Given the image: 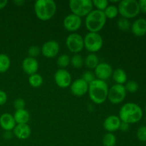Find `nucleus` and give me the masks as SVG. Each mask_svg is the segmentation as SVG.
Listing matches in <instances>:
<instances>
[{
	"mask_svg": "<svg viewBox=\"0 0 146 146\" xmlns=\"http://www.w3.org/2000/svg\"><path fill=\"white\" fill-rule=\"evenodd\" d=\"M143 112L138 104L133 102L126 103L121 106L118 115L122 122L128 124L135 123L142 119Z\"/></svg>",
	"mask_w": 146,
	"mask_h": 146,
	"instance_id": "f257e3e1",
	"label": "nucleus"
},
{
	"mask_svg": "<svg viewBox=\"0 0 146 146\" xmlns=\"http://www.w3.org/2000/svg\"><path fill=\"white\" fill-rule=\"evenodd\" d=\"M108 86L106 82L96 78L94 81L88 84V96L90 99L94 104H102L108 98Z\"/></svg>",
	"mask_w": 146,
	"mask_h": 146,
	"instance_id": "f03ea898",
	"label": "nucleus"
},
{
	"mask_svg": "<svg viewBox=\"0 0 146 146\" xmlns=\"http://www.w3.org/2000/svg\"><path fill=\"white\" fill-rule=\"evenodd\" d=\"M34 11L41 21H48L56 14V4L53 0H37L34 4Z\"/></svg>",
	"mask_w": 146,
	"mask_h": 146,
	"instance_id": "7ed1b4c3",
	"label": "nucleus"
},
{
	"mask_svg": "<svg viewBox=\"0 0 146 146\" xmlns=\"http://www.w3.org/2000/svg\"><path fill=\"white\" fill-rule=\"evenodd\" d=\"M106 20L104 11L97 9L92 10L86 17V27L89 32L98 33L104 27Z\"/></svg>",
	"mask_w": 146,
	"mask_h": 146,
	"instance_id": "20e7f679",
	"label": "nucleus"
},
{
	"mask_svg": "<svg viewBox=\"0 0 146 146\" xmlns=\"http://www.w3.org/2000/svg\"><path fill=\"white\" fill-rule=\"evenodd\" d=\"M118 9L121 17L128 19L134 18L140 13L139 4L136 0H122L119 1Z\"/></svg>",
	"mask_w": 146,
	"mask_h": 146,
	"instance_id": "39448f33",
	"label": "nucleus"
},
{
	"mask_svg": "<svg viewBox=\"0 0 146 146\" xmlns=\"http://www.w3.org/2000/svg\"><path fill=\"white\" fill-rule=\"evenodd\" d=\"M93 3L91 0H71L69 8L72 14L79 17H86L93 10Z\"/></svg>",
	"mask_w": 146,
	"mask_h": 146,
	"instance_id": "423d86ee",
	"label": "nucleus"
},
{
	"mask_svg": "<svg viewBox=\"0 0 146 146\" xmlns=\"http://www.w3.org/2000/svg\"><path fill=\"white\" fill-rule=\"evenodd\" d=\"M84 47L91 54L98 52L103 47L104 40L98 33L88 32L84 38Z\"/></svg>",
	"mask_w": 146,
	"mask_h": 146,
	"instance_id": "0eeeda50",
	"label": "nucleus"
},
{
	"mask_svg": "<svg viewBox=\"0 0 146 146\" xmlns=\"http://www.w3.org/2000/svg\"><path fill=\"white\" fill-rule=\"evenodd\" d=\"M127 91L124 85L114 84L108 89V99L110 102L114 105H117L125 100Z\"/></svg>",
	"mask_w": 146,
	"mask_h": 146,
	"instance_id": "6e6552de",
	"label": "nucleus"
},
{
	"mask_svg": "<svg viewBox=\"0 0 146 146\" xmlns=\"http://www.w3.org/2000/svg\"><path fill=\"white\" fill-rule=\"evenodd\" d=\"M66 45L71 52L78 54L84 48V38L77 33H72L67 36Z\"/></svg>",
	"mask_w": 146,
	"mask_h": 146,
	"instance_id": "1a4fd4ad",
	"label": "nucleus"
},
{
	"mask_svg": "<svg viewBox=\"0 0 146 146\" xmlns=\"http://www.w3.org/2000/svg\"><path fill=\"white\" fill-rule=\"evenodd\" d=\"M54 81L59 88H66L71 86L72 78L71 74L67 70L60 68L54 74Z\"/></svg>",
	"mask_w": 146,
	"mask_h": 146,
	"instance_id": "9d476101",
	"label": "nucleus"
},
{
	"mask_svg": "<svg viewBox=\"0 0 146 146\" xmlns=\"http://www.w3.org/2000/svg\"><path fill=\"white\" fill-rule=\"evenodd\" d=\"M81 24H82V19L81 17L72 13L67 15L63 21L64 29L68 31L73 33L78 31L81 28Z\"/></svg>",
	"mask_w": 146,
	"mask_h": 146,
	"instance_id": "9b49d317",
	"label": "nucleus"
},
{
	"mask_svg": "<svg viewBox=\"0 0 146 146\" xmlns=\"http://www.w3.org/2000/svg\"><path fill=\"white\" fill-rule=\"evenodd\" d=\"M60 50V46L57 41L50 40L43 44L41 48V53L47 58H54L57 56Z\"/></svg>",
	"mask_w": 146,
	"mask_h": 146,
	"instance_id": "f8f14e48",
	"label": "nucleus"
},
{
	"mask_svg": "<svg viewBox=\"0 0 146 146\" xmlns=\"http://www.w3.org/2000/svg\"><path fill=\"white\" fill-rule=\"evenodd\" d=\"M94 70H95L94 74L97 79L104 81L112 76L113 71L111 66L105 62L99 63Z\"/></svg>",
	"mask_w": 146,
	"mask_h": 146,
	"instance_id": "ddd939ff",
	"label": "nucleus"
},
{
	"mask_svg": "<svg viewBox=\"0 0 146 146\" xmlns=\"http://www.w3.org/2000/svg\"><path fill=\"white\" fill-rule=\"evenodd\" d=\"M70 89L73 95L81 97L88 93V84L81 78H78L71 83Z\"/></svg>",
	"mask_w": 146,
	"mask_h": 146,
	"instance_id": "4468645a",
	"label": "nucleus"
},
{
	"mask_svg": "<svg viewBox=\"0 0 146 146\" xmlns=\"http://www.w3.org/2000/svg\"><path fill=\"white\" fill-rule=\"evenodd\" d=\"M21 67L26 74L31 76L34 74H36L38 71V62L36 58L27 57L23 60Z\"/></svg>",
	"mask_w": 146,
	"mask_h": 146,
	"instance_id": "2eb2a0df",
	"label": "nucleus"
},
{
	"mask_svg": "<svg viewBox=\"0 0 146 146\" xmlns=\"http://www.w3.org/2000/svg\"><path fill=\"white\" fill-rule=\"evenodd\" d=\"M121 121L118 115H111L104 121V128L108 133H113L119 130Z\"/></svg>",
	"mask_w": 146,
	"mask_h": 146,
	"instance_id": "dca6fc26",
	"label": "nucleus"
},
{
	"mask_svg": "<svg viewBox=\"0 0 146 146\" xmlns=\"http://www.w3.org/2000/svg\"><path fill=\"white\" fill-rule=\"evenodd\" d=\"M31 129L28 124H17L13 130V134L19 140H26L31 135Z\"/></svg>",
	"mask_w": 146,
	"mask_h": 146,
	"instance_id": "f3484780",
	"label": "nucleus"
},
{
	"mask_svg": "<svg viewBox=\"0 0 146 146\" xmlns=\"http://www.w3.org/2000/svg\"><path fill=\"white\" fill-rule=\"evenodd\" d=\"M14 116L9 113L1 114L0 116V126L4 131H11L16 126Z\"/></svg>",
	"mask_w": 146,
	"mask_h": 146,
	"instance_id": "a211bd4d",
	"label": "nucleus"
},
{
	"mask_svg": "<svg viewBox=\"0 0 146 146\" xmlns=\"http://www.w3.org/2000/svg\"><path fill=\"white\" fill-rule=\"evenodd\" d=\"M132 33L136 36H143L146 34V19L139 18L131 25Z\"/></svg>",
	"mask_w": 146,
	"mask_h": 146,
	"instance_id": "6ab92c4d",
	"label": "nucleus"
},
{
	"mask_svg": "<svg viewBox=\"0 0 146 146\" xmlns=\"http://www.w3.org/2000/svg\"><path fill=\"white\" fill-rule=\"evenodd\" d=\"M17 124H27L30 120V114L27 110H16L13 115Z\"/></svg>",
	"mask_w": 146,
	"mask_h": 146,
	"instance_id": "aec40b11",
	"label": "nucleus"
},
{
	"mask_svg": "<svg viewBox=\"0 0 146 146\" xmlns=\"http://www.w3.org/2000/svg\"><path fill=\"white\" fill-rule=\"evenodd\" d=\"M112 77L115 84L121 85H123L125 83H126L128 78L126 72L121 68H116L113 71Z\"/></svg>",
	"mask_w": 146,
	"mask_h": 146,
	"instance_id": "412c9836",
	"label": "nucleus"
},
{
	"mask_svg": "<svg viewBox=\"0 0 146 146\" xmlns=\"http://www.w3.org/2000/svg\"><path fill=\"white\" fill-rule=\"evenodd\" d=\"M99 64V59L96 54H89L84 59V64L90 69H95Z\"/></svg>",
	"mask_w": 146,
	"mask_h": 146,
	"instance_id": "4be33fe9",
	"label": "nucleus"
},
{
	"mask_svg": "<svg viewBox=\"0 0 146 146\" xmlns=\"http://www.w3.org/2000/svg\"><path fill=\"white\" fill-rule=\"evenodd\" d=\"M11 66V60L5 54H0V73H5Z\"/></svg>",
	"mask_w": 146,
	"mask_h": 146,
	"instance_id": "5701e85b",
	"label": "nucleus"
},
{
	"mask_svg": "<svg viewBox=\"0 0 146 146\" xmlns=\"http://www.w3.org/2000/svg\"><path fill=\"white\" fill-rule=\"evenodd\" d=\"M29 84L33 88H38L41 86L44 83V79L43 77L38 73L34 74L29 76Z\"/></svg>",
	"mask_w": 146,
	"mask_h": 146,
	"instance_id": "b1692460",
	"label": "nucleus"
},
{
	"mask_svg": "<svg viewBox=\"0 0 146 146\" xmlns=\"http://www.w3.org/2000/svg\"><path fill=\"white\" fill-rule=\"evenodd\" d=\"M104 12L106 19H115L118 16V14H119L118 7L114 5V4H109L107 7V8L104 10Z\"/></svg>",
	"mask_w": 146,
	"mask_h": 146,
	"instance_id": "393cba45",
	"label": "nucleus"
},
{
	"mask_svg": "<svg viewBox=\"0 0 146 146\" xmlns=\"http://www.w3.org/2000/svg\"><path fill=\"white\" fill-rule=\"evenodd\" d=\"M104 146H115L116 144V137L113 133H107L103 137Z\"/></svg>",
	"mask_w": 146,
	"mask_h": 146,
	"instance_id": "a878e982",
	"label": "nucleus"
},
{
	"mask_svg": "<svg viewBox=\"0 0 146 146\" xmlns=\"http://www.w3.org/2000/svg\"><path fill=\"white\" fill-rule=\"evenodd\" d=\"M70 64L75 68H80L84 66V60L82 56L79 54H76L71 58Z\"/></svg>",
	"mask_w": 146,
	"mask_h": 146,
	"instance_id": "bb28decb",
	"label": "nucleus"
},
{
	"mask_svg": "<svg viewBox=\"0 0 146 146\" xmlns=\"http://www.w3.org/2000/svg\"><path fill=\"white\" fill-rule=\"evenodd\" d=\"M71 58L67 54H61L58 57L57 59V64L61 68H64L68 66L70 64Z\"/></svg>",
	"mask_w": 146,
	"mask_h": 146,
	"instance_id": "cd10ccee",
	"label": "nucleus"
},
{
	"mask_svg": "<svg viewBox=\"0 0 146 146\" xmlns=\"http://www.w3.org/2000/svg\"><path fill=\"white\" fill-rule=\"evenodd\" d=\"M117 26L121 31H128L131 27V22L128 19L120 17L117 21Z\"/></svg>",
	"mask_w": 146,
	"mask_h": 146,
	"instance_id": "c85d7f7f",
	"label": "nucleus"
},
{
	"mask_svg": "<svg viewBox=\"0 0 146 146\" xmlns=\"http://www.w3.org/2000/svg\"><path fill=\"white\" fill-rule=\"evenodd\" d=\"M93 6L96 8L97 10L104 11L109 5V1L108 0H94L92 1Z\"/></svg>",
	"mask_w": 146,
	"mask_h": 146,
	"instance_id": "c756f323",
	"label": "nucleus"
},
{
	"mask_svg": "<svg viewBox=\"0 0 146 146\" xmlns=\"http://www.w3.org/2000/svg\"><path fill=\"white\" fill-rule=\"evenodd\" d=\"M124 86H125L127 92H129L131 94L135 93L138 90V88H139V86H138V83L135 81H132V80L131 81H128Z\"/></svg>",
	"mask_w": 146,
	"mask_h": 146,
	"instance_id": "7c9ffc66",
	"label": "nucleus"
},
{
	"mask_svg": "<svg viewBox=\"0 0 146 146\" xmlns=\"http://www.w3.org/2000/svg\"><path fill=\"white\" fill-rule=\"evenodd\" d=\"M81 78L85 81L87 84H89L96 79V76L94 72L91 71H86L83 74Z\"/></svg>",
	"mask_w": 146,
	"mask_h": 146,
	"instance_id": "2f4dec72",
	"label": "nucleus"
},
{
	"mask_svg": "<svg viewBox=\"0 0 146 146\" xmlns=\"http://www.w3.org/2000/svg\"><path fill=\"white\" fill-rule=\"evenodd\" d=\"M136 135L140 141L146 142V126L142 125V126L139 127L137 131Z\"/></svg>",
	"mask_w": 146,
	"mask_h": 146,
	"instance_id": "473e14b6",
	"label": "nucleus"
},
{
	"mask_svg": "<svg viewBox=\"0 0 146 146\" xmlns=\"http://www.w3.org/2000/svg\"><path fill=\"white\" fill-rule=\"evenodd\" d=\"M41 53V48L36 46H31L28 49V54L29 57L34 58L38 56Z\"/></svg>",
	"mask_w": 146,
	"mask_h": 146,
	"instance_id": "72a5a7b5",
	"label": "nucleus"
},
{
	"mask_svg": "<svg viewBox=\"0 0 146 146\" xmlns=\"http://www.w3.org/2000/svg\"><path fill=\"white\" fill-rule=\"evenodd\" d=\"M26 106V102L22 98H17L14 101V107L16 110L24 109Z\"/></svg>",
	"mask_w": 146,
	"mask_h": 146,
	"instance_id": "f704fd0d",
	"label": "nucleus"
},
{
	"mask_svg": "<svg viewBox=\"0 0 146 146\" xmlns=\"http://www.w3.org/2000/svg\"><path fill=\"white\" fill-rule=\"evenodd\" d=\"M7 101V94L5 91L0 90V106H3Z\"/></svg>",
	"mask_w": 146,
	"mask_h": 146,
	"instance_id": "c9c22d12",
	"label": "nucleus"
},
{
	"mask_svg": "<svg viewBox=\"0 0 146 146\" xmlns=\"http://www.w3.org/2000/svg\"><path fill=\"white\" fill-rule=\"evenodd\" d=\"M138 4H139L140 11L146 14V0H140L138 1Z\"/></svg>",
	"mask_w": 146,
	"mask_h": 146,
	"instance_id": "e433bc0d",
	"label": "nucleus"
},
{
	"mask_svg": "<svg viewBox=\"0 0 146 146\" xmlns=\"http://www.w3.org/2000/svg\"><path fill=\"white\" fill-rule=\"evenodd\" d=\"M130 129V124L127 123H124L121 121V125H120L119 130L123 131V132H126Z\"/></svg>",
	"mask_w": 146,
	"mask_h": 146,
	"instance_id": "4c0bfd02",
	"label": "nucleus"
},
{
	"mask_svg": "<svg viewBox=\"0 0 146 146\" xmlns=\"http://www.w3.org/2000/svg\"><path fill=\"white\" fill-rule=\"evenodd\" d=\"M13 135H14V134H12V133H11V131H5L4 135H3V136H4V138H5L6 140H10L12 138Z\"/></svg>",
	"mask_w": 146,
	"mask_h": 146,
	"instance_id": "58836bf2",
	"label": "nucleus"
},
{
	"mask_svg": "<svg viewBox=\"0 0 146 146\" xmlns=\"http://www.w3.org/2000/svg\"><path fill=\"white\" fill-rule=\"evenodd\" d=\"M14 3L16 6L19 7V6H22L25 3V1L24 0H16V1H14Z\"/></svg>",
	"mask_w": 146,
	"mask_h": 146,
	"instance_id": "ea45409f",
	"label": "nucleus"
},
{
	"mask_svg": "<svg viewBox=\"0 0 146 146\" xmlns=\"http://www.w3.org/2000/svg\"><path fill=\"white\" fill-rule=\"evenodd\" d=\"M7 4H8V1H7V0L0 1V10L3 9L7 6Z\"/></svg>",
	"mask_w": 146,
	"mask_h": 146,
	"instance_id": "a19ab883",
	"label": "nucleus"
},
{
	"mask_svg": "<svg viewBox=\"0 0 146 146\" xmlns=\"http://www.w3.org/2000/svg\"><path fill=\"white\" fill-rule=\"evenodd\" d=\"M145 112H146V105H145Z\"/></svg>",
	"mask_w": 146,
	"mask_h": 146,
	"instance_id": "79ce46f5",
	"label": "nucleus"
},
{
	"mask_svg": "<svg viewBox=\"0 0 146 146\" xmlns=\"http://www.w3.org/2000/svg\"><path fill=\"white\" fill-rule=\"evenodd\" d=\"M145 146H146V145H145Z\"/></svg>",
	"mask_w": 146,
	"mask_h": 146,
	"instance_id": "37998d69",
	"label": "nucleus"
}]
</instances>
